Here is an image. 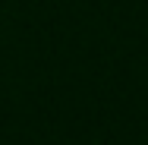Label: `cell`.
Returning <instances> with one entry per match:
<instances>
[]
</instances>
